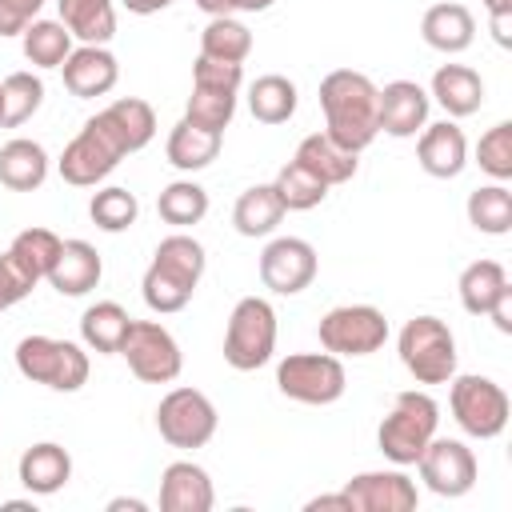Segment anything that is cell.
<instances>
[{
    "instance_id": "10",
    "label": "cell",
    "mask_w": 512,
    "mask_h": 512,
    "mask_svg": "<svg viewBox=\"0 0 512 512\" xmlns=\"http://www.w3.org/2000/svg\"><path fill=\"white\" fill-rule=\"evenodd\" d=\"M276 388L296 404L324 408L344 396L348 372H344V360L332 352H288L276 364Z\"/></svg>"
},
{
    "instance_id": "8",
    "label": "cell",
    "mask_w": 512,
    "mask_h": 512,
    "mask_svg": "<svg viewBox=\"0 0 512 512\" xmlns=\"http://www.w3.org/2000/svg\"><path fill=\"white\" fill-rule=\"evenodd\" d=\"M448 408L464 436L472 440H496L508 428V392L480 372H456L448 380Z\"/></svg>"
},
{
    "instance_id": "1",
    "label": "cell",
    "mask_w": 512,
    "mask_h": 512,
    "mask_svg": "<svg viewBox=\"0 0 512 512\" xmlns=\"http://www.w3.org/2000/svg\"><path fill=\"white\" fill-rule=\"evenodd\" d=\"M376 84L372 76L356 72V68H332L320 80V112H324V132L348 148V152H364L376 136H380V120H376Z\"/></svg>"
},
{
    "instance_id": "32",
    "label": "cell",
    "mask_w": 512,
    "mask_h": 512,
    "mask_svg": "<svg viewBox=\"0 0 512 512\" xmlns=\"http://www.w3.org/2000/svg\"><path fill=\"white\" fill-rule=\"evenodd\" d=\"M464 212H468V224L476 232H484V236H508L512 232V192H508V184L492 180V184L472 188Z\"/></svg>"
},
{
    "instance_id": "43",
    "label": "cell",
    "mask_w": 512,
    "mask_h": 512,
    "mask_svg": "<svg viewBox=\"0 0 512 512\" xmlns=\"http://www.w3.org/2000/svg\"><path fill=\"white\" fill-rule=\"evenodd\" d=\"M32 288H36V280H32V276L20 268V260L4 248V252H0V312H8L12 304H20Z\"/></svg>"
},
{
    "instance_id": "20",
    "label": "cell",
    "mask_w": 512,
    "mask_h": 512,
    "mask_svg": "<svg viewBox=\"0 0 512 512\" xmlns=\"http://www.w3.org/2000/svg\"><path fill=\"white\" fill-rule=\"evenodd\" d=\"M216 488L196 460H172L160 472V512H212Z\"/></svg>"
},
{
    "instance_id": "5",
    "label": "cell",
    "mask_w": 512,
    "mask_h": 512,
    "mask_svg": "<svg viewBox=\"0 0 512 512\" xmlns=\"http://www.w3.org/2000/svg\"><path fill=\"white\" fill-rule=\"evenodd\" d=\"M12 356H16V372L24 380L44 384L52 392H80L88 384V372H92L84 344L60 340V336H44V332L20 336Z\"/></svg>"
},
{
    "instance_id": "34",
    "label": "cell",
    "mask_w": 512,
    "mask_h": 512,
    "mask_svg": "<svg viewBox=\"0 0 512 512\" xmlns=\"http://www.w3.org/2000/svg\"><path fill=\"white\" fill-rule=\"evenodd\" d=\"M504 288H508V272L500 260H472L456 280V292L468 316H484Z\"/></svg>"
},
{
    "instance_id": "28",
    "label": "cell",
    "mask_w": 512,
    "mask_h": 512,
    "mask_svg": "<svg viewBox=\"0 0 512 512\" xmlns=\"http://www.w3.org/2000/svg\"><path fill=\"white\" fill-rule=\"evenodd\" d=\"M280 220H284V204H280V196H276L272 184H252L232 204V228L240 236H248V240L272 236L280 228Z\"/></svg>"
},
{
    "instance_id": "51",
    "label": "cell",
    "mask_w": 512,
    "mask_h": 512,
    "mask_svg": "<svg viewBox=\"0 0 512 512\" xmlns=\"http://www.w3.org/2000/svg\"><path fill=\"white\" fill-rule=\"evenodd\" d=\"M4 508H8V512H36L32 500H4Z\"/></svg>"
},
{
    "instance_id": "38",
    "label": "cell",
    "mask_w": 512,
    "mask_h": 512,
    "mask_svg": "<svg viewBox=\"0 0 512 512\" xmlns=\"http://www.w3.org/2000/svg\"><path fill=\"white\" fill-rule=\"evenodd\" d=\"M156 212L172 228H192V224H200L208 216V192L196 180H172V184L160 188Z\"/></svg>"
},
{
    "instance_id": "22",
    "label": "cell",
    "mask_w": 512,
    "mask_h": 512,
    "mask_svg": "<svg viewBox=\"0 0 512 512\" xmlns=\"http://www.w3.org/2000/svg\"><path fill=\"white\" fill-rule=\"evenodd\" d=\"M428 96L448 112V120H464V116L480 112V104H484V80L468 64H440L432 72Z\"/></svg>"
},
{
    "instance_id": "15",
    "label": "cell",
    "mask_w": 512,
    "mask_h": 512,
    "mask_svg": "<svg viewBox=\"0 0 512 512\" xmlns=\"http://www.w3.org/2000/svg\"><path fill=\"white\" fill-rule=\"evenodd\" d=\"M260 284L276 296H300L316 280V248L300 236H272L260 252Z\"/></svg>"
},
{
    "instance_id": "42",
    "label": "cell",
    "mask_w": 512,
    "mask_h": 512,
    "mask_svg": "<svg viewBox=\"0 0 512 512\" xmlns=\"http://www.w3.org/2000/svg\"><path fill=\"white\" fill-rule=\"evenodd\" d=\"M476 164H480V172H488V176L500 180V184L512 180V124H508V120L492 124V128L476 140Z\"/></svg>"
},
{
    "instance_id": "27",
    "label": "cell",
    "mask_w": 512,
    "mask_h": 512,
    "mask_svg": "<svg viewBox=\"0 0 512 512\" xmlns=\"http://www.w3.org/2000/svg\"><path fill=\"white\" fill-rule=\"evenodd\" d=\"M128 328H132V316H128L124 304L96 300L80 316V344L88 352H100V356H120V344H124Z\"/></svg>"
},
{
    "instance_id": "52",
    "label": "cell",
    "mask_w": 512,
    "mask_h": 512,
    "mask_svg": "<svg viewBox=\"0 0 512 512\" xmlns=\"http://www.w3.org/2000/svg\"><path fill=\"white\" fill-rule=\"evenodd\" d=\"M480 4L488 8V16H492V12H512V0H480Z\"/></svg>"
},
{
    "instance_id": "53",
    "label": "cell",
    "mask_w": 512,
    "mask_h": 512,
    "mask_svg": "<svg viewBox=\"0 0 512 512\" xmlns=\"http://www.w3.org/2000/svg\"><path fill=\"white\" fill-rule=\"evenodd\" d=\"M0 112H4V92H0Z\"/></svg>"
},
{
    "instance_id": "23",
    "label": "cell",
    "mask_w": 512,
    "mask_h": 512,
    "mask_svg": "<svg viewBox=\"0 0 512 512\" xmlns=\"http://www.w3.org/2000/svg\"><path fill=\"white\" fill-rule=\"evenodd\" d=\"M16 476L32 496H52L72 480V456H68L64 444L40 440V444L24 448V456L16 464Z\"/></svg>"
},
{
    "instance_id": "3",
    "label": "cell",
    "mask_w": 512,
    "mask_h": 512,
    "mask_svg": "<svg viewBox=\"0 0 512 512\" xmlns=\"http://www.w3.org/2000/svg\"><path fill=\"white\" fill-rule=\"evenodd\" d=\"M436 432H440V404L424 388H408L392 396V408L376 428V448L388 464L412 468Z\"/></svg>"
},
{
    "instance_id": "6",
    "label": "cell",
    "mask_w": 512,
    "mask_h": 512,
    "mask_svg": "<svg viewBox=\"0 0 512 512\" xmlns=\"http://www.w3.org/2000/svg\"><path fill=\"white\" fill-rule=\"evenodd\" d=\"M396 352L416 384H448L456 376V336L440 316L420 312L404 320V328L396 332Z\"/></svg>"
},
{
    "instance_id": "26",
    "label": "cell",
    "mask_w": 512,
    "mask_h": 512,
    "mask_svg": "<svg viewBox=\"0 0 512 512\" xmlns=\"http://www.w3.org/2000/svg\"><path fill=\"white\" fill-rule=\"evenodd\" d=\"M48 172H52V160L40 140L12 136L8 144H0V184L8 192H36L48 180Z\"/></svg>"
},
{
    "instance_id": "7",
    "label": "cell",
    "mask_w": 512,
    "mask_h": 512,
    "mask_svg": "<svg viewBox=\"0 0 512 512\" xmlns=\"http://www.w3.org/2000/svg\"><path fill=\"white\" fill-rule=\"evenodd\" d=\"M240 84H244V64H224V60L196 56V64H192V96L184 104V120L224 136V128L236 116Z\"/></svg>"
},
{
    "instance_id": "35",
    "label": "cell",
    "mask_w": 512,
    "mask_h": 512,
    "mask_svg": "<svg viewBox=\"0 0 512 512\" xmlns=\"http://www.w3.org/2000/svg\"><path fill=\"white\" fill-rule=\"evenodd\" d=\"M252 52V32L240 16H208L200 32V56L224 60V64H244Z\"/></svg>"
},
{
    "instance_id": "47",
    "label": "cell",
    "mask_w": 512,
    "mask_h": 512,
    "mask_svg": "<svg viewBox=\"0 0 512 512\" xmlns=\"http://www.w3.org/2000/svg\"><path fill=\"white\" fill-rule=\"evenodd\" d=\"M488 24H492V40L500 48H512V12H492Z\"/></svg>"
},
{
    "instance_id": "4",
    "label": "cell",
    "mask_w": 512,
    "mask_h": 512,
    "mask_svg": "<svg viewBox=\"0 0 512 512\" xmlns=\"http://www.w3.org/2000/svg\"><path fill=\"white\" fill-rule=\"evenodd\" d=\"M124 156H132L128 144H124V136L112 128V120H108L104 112H96V116H88L84 128L64 144V152H60V160H56V172H60V180L72 184V188H96L100 180H108V176L116 172V164H120Z\"/></svg>"
},
{
    "instance_id": "44",
    "label": "cell",
    "mask_w": 512,
    "mask_h": 512,
    "mask_svg": "<svg viewBox=\"0 0 512 512\" xmlns=\"http://www.w3.org/2000/svg\"><path fill=\"white\" fill-rule=\"evenodd\" d=\"M44 0H0V36H20L36 16Z\"/></svg>"
},
{
    "instance_id": "24",
    "label": "cell",
    "mask_w": 512,
    "mask_h": 512,
    "mask_svg": "<svg viewBox=\"0 0 512 512\" xmlns=\"http://www.w3.org/2000/svg\"><path fill=\"white\" fill-rule=\"evenodd\" d=\"M292 160H296L300 168H308V172H312L320 184H328V188L348 184V180L356 176V168H360L356 152L340 148V144H336L328 132H308V136L296 144Z\"/></svg>"
},
{
    "instance_id": "39",
    "label": "cell",
    "mask_w": 512,
    "mask_h": 512,
    "mask_svg": "<svg viewBox=\"0 0 512 512\" xmlns=\"http://www.w3.org/2000/svg\"><path fill=\"white\" fill-rule=\"evenodd\" d=\"M88 216H92V224L100 228V232H128L132 224H136V216H140V200H136V192H128V188H120V184H108V188H96L92 192V200H88Z\"/></svg>"
},
{
    "instance_id": "33",
    "label": "cell",
    "mask_w": 512,
    "mask_h": 512,
    "mask_svg": "<svg viewBox=\"0 0 512 512\" xmlns=\"http://www.w3.org/2000/svg\"><path fill=\"white\" fill-rule=\"evenodd\" d=\"M20 48H24V60H28L32 68H60L76 44H72V32H68L60 20L36 16V20L20 32Z\"/></svg>"
},
{
    "instance_id": "18",
    "label": "cell",
    "mask_w": 512,
    "mask_h": 512,
    "mask_svg": "<svg viewBox=\"0 0 512 512\" xmlns=\"http://www.w3.org/2000/svg\"><path fill=\"white\" fill-rule=\"evenodd\" d=\"M60 76L76 100H96V96H108L116 88L120 60L108 52V44H76L68 52V60L60 64Z\"/></svg>"
},
{
    "instance_id": "41",
    "label": "cell",
    "mask_w": 512,
    "mask_h": 512,
    "mask_svg": "<svg viewBox=\"0 0 512 512\" xmlns=\"http://www.w3.org/2000/svg\"><path fill=\"white\" fill-rule=\"evenodd\" d=\"M272 188H276L284 212H308V208L324 204V196H328V184H320V180H316L308 168H300L296 160H288V164L276 172Z\"/></svg>"
},
{
    "instance_id": "13",
    "label": "cell",
    "mask_w": 512,
    "mask_h": 512,
    "mask_svg": "<svg viewBox=\"0 0 512 512\" xmlns=\"http://www.w3.org/2000/svg\"><path fill=\"white\" fill-rule=\"evenodd\" d=\"M120 356L128 360V372L144 384H172L184 368V352L160 320H132Z\"/></svg>"
},
{
    "instance_id": "19",
    "label": "cell",
    "mask_w": 512,
    "mask_h": 512,
    "mask_svg": "<svg viewBox=\"0 0 512 512\" xmlns=\"http://www.w3.org/2000/svg\"><path fill=\"white\" fill-rule=\"evenodd\" d=\"M416 160L436 180H456L468 168V136L456 120H436L416 132Z\"/></svg>"
},
{
    "instance_id": "14",
    "label": "cell",
    "mask_w": 512,
    "mask_h": 512,
    "mask_svg": "<svg viewBox=\"0 0 512 512\" xmlns=\"http://www.w3.org/2000/svg\"><path fill=\"white\" fill-rule=\"evenodd\" d=\"M416 472L424 480L428 492L444 496V500H456V496H468L476 488V476H480V464H476V452L456 440V436H432L428 448L420 452L416 460Z\"/></svg>"
},
{
    "instance_id": "12",
    "label": "cell",
    "mask_w": 512,
    "mask_h": 512,
    "mask_svg": "<svg viewBox=\"0 0 512 512\" xmlns=\"http://www.w3.org/2000/svg\"><path fill=\"white\" fill-rule=\"evenodd\" d=\"M216 424H220V412L200 388L180 384L164 392L156 404V432L172 448H204L216 436Z\"/></svg>"
},
{
    "instance_id": "9",
    "label": "cell",
    "mask_w": 512,
    "mask_h": 512,
    "mask_svg": "<svg viewBox=\"0 0 512 512\" xmlns=\"http://www.w3.org/2000/svg\"><path fill=\"white\" fill-rule=\"evenodd\" d=\"M276 352V308L264 296H244L228 312L224 364L236 372H256Z\"/></svg>"
},
{
    "instance_id": "2",
    "label": "cell",
    "mask_w": 512,
    "mask_h": 512,
    "mask_svg": "<svg viewBox=\"0 0 512 512\" xmlns=\"http://www.w3.org/2000/svg\"><path fill=\"white\" fill-rule=\"evenodd\" d=\"M208 268V252L196 236H188L184 228H176L172 236H164L152 252V264L144 268L140 280V296L156 316H172L180 308H188L200 276Z\"/></svg>"
},
{
    "instance_id": "48",
    "label": "cell",
    "mask_w": 512,
    "mask_h": 512,
    "mask_svg": "<svg viewBox=\"0 0 512 512\" xmlns=\"http://www.w3.org/2000/svg\"><path fill=\"white\" fill-rule=\"evenodd\" d=\"M308 512H320V508H336V512H352V504H348V496L344 492H328V496H312L308 504H304Z\"/></svg>"
},
{
    "instance_id": "30",
    "label": "cell",
    "mask_w": 512,
    "mask_h": 512,
    "mask_svg": "<svg viewBox=\"0 0 512 512\" xmlns=\"http://www.w3.org/2000/svg\"><path fill=\"white\" fill-rule=\"evenodd\" d=\"M56 8L80 44H108L116 36V0H56Z\"/></svg>"
},
{
    "instance_id": "46",
    "label": "cell",
    "mask_w": 512,
    "mask_h": 512,
    "mask_svg": "<svg viewBox=\"0 0 512 512\" xmlns=\"http://www.w3.org/2000/svg\"><path fill=\"white\" fill-rule=\"evenodd\" d=\"M484 316L496 324V332H504V336L512 332V284H508V288H504V292L492 300V308H488Z\"/></svg>"
},
{
    "instance_id": "36",
    "label": "cell",
    "mask_w": 512,
    "mask_h": 512,
    "mask_svg": "<svg viewBox=\"0 0 512 512\" xmlns=\"http://www.w3.org/2000/svg\"><path fill=\"white\" fill-rule=\"evenodd\" d=\"M0 92H4V112H0V128H20L28 124L40 104H44V80L36 72H8L0 80Z\"/></svg>"
},
{
    "instance_id": "29",
    "label": "cell",
    "mask_w": 512,
    "mask_h": 512,
    "mask_svg": "<svg viewBox=\"0 0 512 512\" xmlns=\"http://www.w3.org/2000/svg\"><path fill=\"white\" fill-rule=\"evenodd\" d=\"M220 144H224V136H216V132H208V128H196V124H188V120L180 116V120L172 124L168 140H164V156H168V164L180 168V172H200V168H208V164L220 156Z\"/></svg>"
},
{
    "instance_id": "11",
    "label": "cell",
    "mask_w": 512,
    "mask_h": 512,
    "mask_svg": "<svg viewBox=\"0 0 512 512\" xmlns=\"http://www.w3.org/2000/svg\"><path fill=\"white\" fill-rule=\"evenodd\" d=\"M320 348L332 356H372L388 344V320L372 304H336L316 324Z\"/></svg>"
},
{
    "instance_id": "40",
    "label": "cell",
    "mask_w": 512,
    "mask_h": 512,
    "mask_svg": "<svg viewBox=\"0 0 512 512\" xmlns=\"http://www.w3.org/2000/svg\"><path fill=\"white\" fill-rule=\"evenodd\" d=\"M60 236L52 232V228H24V232H16L12 236V244H8V252L20 260V268L40 284V280H48V272H52V264H56V256H60Z\"/></svg>"
},
{
    "instance_id": "25",
    "label": "cell",
    "mask_w": 512,
    "mask_h": 512,
    "mask_svg": "<svg viewBox=\"0 0 512 512\" xmlns=\"http://www.w3.org/2000/svg\"><path fill=\"white\" fill-rule=\"evenodd\" d=\"M104 276V260L100 252L88 244V240H64L60 244V256L48 272V284L60 292V296H88Z\"/></svg>"
},
{
    "instance_id": "16",
    "label": "cell",
    "mask_w": 512,
    "mask_h": 512,
    "mask_svg": "<svg viewBox=\"0 0 512 512\" xmlns=\"http://www.w3.org/2000/svg\"><path fill=\"white\" fill-rule=\"evenodd\" d=\"M352 504V512H412L420 504V488L404 468H368L356 472L340 488Z\"/></svg>"
},
{
    "instance_id": "21",
    "label": "cell",
    "mask_w": 512,
    "mask_h": 512,
    "mask_svg": "<svg viewBox=\"0 0 512 512\" xmlns=\"http://www.w3.org/2000/svg\"><path fill=\"white\" fill-rule=\"evenodd\" d=\"M420 36L428 48H436L444 56H460L476 40V16L468 12V4L440 0L420 16Z\"/></svg>"
},
{
    "instance_id": "50",
    "label": "cell",
    "mask_w": 512,
    "mask_h": 512,
    "mask_svg": "<svg viewBox=\"0 0 512 512\" xmlns=\"http://www.w3.org/2000/svg\"><path fill=\"white\" fill-rule=\"evenodd\" d=\"M108 512H148V504L136 496H116V500H108Z\"/></svg>"
},
{
    "instance_id": "17",
    "label": "cell",
    "mask_w": 512,
    "mask_h": 512,
    "mask_svg": "<svg viewBox=\"0 0 512 512\" xmlns=\"http://www.w3.org/2000/svg\"><path fill=\"white\" fill-rule=\"evenodd\" d=\"M428 108H432V96L428 88H420L416 80H388L380 92H376V120H380V132L396 136V140H412L424 124H428Z\"/></svg>"
},
{
    "instance_id": "49",
    "label": "cell",
    "mask_w": 512,
    "mask_h": 512,
    "mask_svg": "<svg viewBox=\"0 0 512 512\" xmlns=\"http://www.w3.org/2000/svg\"><path fill=\"white\" fill-rule=\"evenodd\" d=\"M132 16H156V12H164V8H172L176 0H120Z\"/></svg>"
},
{
    "instance_id": "31",
    "label": "cell",
    "mask_w": 512,
    "mask_h": 512,
    "mask_svg": "<svg viewBox=\"0 0 512 512\" xmlns=\"http://www.w3.org/2000/svg\"><path fill=\"white\" fill-rule=\"evenodd\" d=\"M296 104H300V92L288 76L280 72H268V76H256L252 88H248V112L252 120L260 124H288L296 116Z\"/></svg>"
},
{
    "instance_id": "45",
    "label": "cell",
    "mask_w": 512,
    "mask_h": 512,
    "mask_svg": "<svg viewBox=\"0 0 512 512\" xmlns=\"http://www.w3.org/2000/svg\"><path fill=\"white\" fill-rule=\"evenodd\" d=\"M276 0H196L200 12L208 16H244V12H268Z\"/></svg>"
},
{
    "instance_id": "37",
    "label": "cell",
    "mask_w": 512,
    "mask_h": 512,
    "mask_svg": "<svg viewBox=\"0 0 512 512\" xmlns=\"http://www.w3.org/2000/svg\"><path fill=\"white\" fill-rule=\"evenodd\" d=\"M100 112H104V116L112 120V128L124 136L128 152H140V148L152 144V136H156V112H152L148 100H140V96H120V100L104 104Z\"/></svg>"
}]
</instances>
